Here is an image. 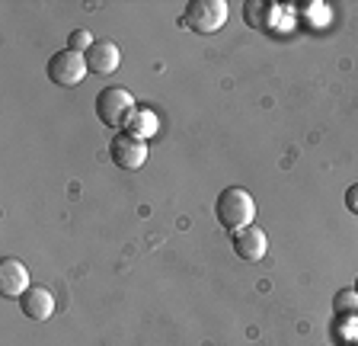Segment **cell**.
<instances>
[{"instance_id":"8992f818","label":"cell","mask_w":358,"mask_h":346,"mask_svg":"<svg viewBox=\"0 0 358 346\" xmlns=\"http://www.w3.org/2000/svg\"><path fill=\"white\" fill-rule=\"evenodd\" d=\"M231 244H234V254H237L240 260H246V263H259L262 256L268 254V234L262 231L256 221L240 228V231H234Z\"/></svg>"},{"instance_id":"9c48e42d","label":"cell","mask_w":358,"mask_h":346,"mask_svg":"<svg viewBox=\"0 0 358 346\" xmlns=\"http://www.w3.org/2000/svg\"><path fill=\"white\" fill-rule=\"evenodd\" d=\"M20 311L29 321H48L55 314V295L45 286H29L20 298Z\"/></svg>"},{"instance_id":"3957f363","label":"cell","mask_w":358,"mask_h":346,"mask_svg":"<svg viewBox=\"0 0 358 346\" xmlns=\"http://www.w3.org/2000/svg\"><path fill=\"white\" fill-rule=\"evenodd\" d=\"M227 16H231V7L224 0H192V4H186V13L179 23H186L199 36H215L227 23Z\"/></svg>"},{"instance_id":"5b68a950","label":"cell","mask_w":358,"mask_h":346,"mask_svg":"<svg viewBox=\"0 0 358 346\" xmlns=\"http://www.w3.org/2000/svg\"><path fill=\"white\" fill-rule=\"evenodd\" d=\"M150 148L144 138H134L128 132H115L109 141V158L119 170H141L144 160H148Z\"/></svg>"},{"instance_id":"6da1fadb","label":"cell","mask_w":358,"mask_h":346,"mask_svg":"<svg viewBox=\"0 0 358 346\" xmlns=\"http://www.w3.org/2000/svg\"><path fill=\"white\" fill-rule=\"evenodd\" d=\"M215 219L227 234L240 231V228L253 225L256 219V199L250 189L243 186H227L215 202Z\"/></svg>"},{"instance_id":"277c9868","label":"cell","mask_w":358,"mask_h":346,"mask_svg":"<svg viewBox=\"0 0 358 346\" xmlns=\"http://www.w3.org/2000/svg\"><path fill=\"white\" fill-rule=\"evenodd\" d=\"M45 71H48V81H52L55 87H77V83H83V77L90 74L87 58H83L80 52H71V48L55 52L52 58H48V64H45Z\"/></svg>"},{"instance_id":"2e32d148","label":"cell","mask_w":358,"mask_h":346,"mask_svg":"<svg viewBox=\"0 0 358 346\" xmlns=\"http://www.w3.org/2000/svg\"><path fill=\"white\" fill-rule=\"evenodd\" d=\"M355 292H358V279H355Z\"/></svg>"},{"instance_id":"7a4b0ae2","label":"cell","mask_w":358,"mask_h":346,"mask_svg":"<svg viewBox=\"0 0 358 346\" xmlns=\"http://www.w3.org/2000/svg\"><path fill=\"white\" fill-rule=\"evenodd\" d=\"M134 109H138V103H134L128 87H106V90L96 93V119L103 125L115 128V132H125Z\"/></svg>"},{"instance_id":"8fae6325","label":"cell","mask_w":358,"mask_h":346,"mask_svg":"<svg viewBox=\"0 0 358 346\" xmlns=\"http://www.w3.org/2000/svg\"><path fill=\"white\" fill-rule=\"evenodd\" d=\"M272 10H275V7H272V4H266V0H246V4H243L246 26H253V29H266Z\"/></svg>"},{"instance_id":"52a82bcc","label":"cell","mask_w":358,"mask_h":346,"mask_svg":"<svg viewBox=\"0 0 358 346\" xmlns=\"http://www.w3.org/2000/svg\"><path fill=\"white\" fill-rule=\"evenodd\" d=\"M29 270H26V263L22 260H16V256H3L0 260V295L3 298H22V292L29 289Z\"/></svg>"},{"instance_id":"30bf717a","label":"cell","mask_w":358,"mask_h":346,"mask_svg":"<svg viewBox=\"0 0 358 346\" xmlns=\"http://www.w3.org/2000/svg\"><path fill=\"white\" fill-rule=\"evenodd\" d=\"M157 128H160V122H157V113L154 109H144V106H138L134 109V116L128 119V125H125V132L128 135H134V138H154L157 135Z\"/></svg>"},{"instance_id":"7c38bea8","label":"cell","mask_w":358,"mask_h":346,"mask_svg":"<svg viewBox=\"0 0 358 346\" xmlns=\"http://www.w3.org/2000/svg\"><path fill=\"white\" fill-rule=\"evenodd\" d=\"M333 314L336 317H358V292L355 289H339L333 295Z\"/></svg>"},{"instance_id":"4fadbf2b","label":"cell","mask_w":358,"mask_h":346,"mask_svg":"<svg viewBox=\"0 0 358 346\" xmlns=\"http://www.w3.org/2000/svg\"><path fill=\"white\" fill-rule=\"evenodd\" d=\"M333 337L343 346L358 343V317H336L333 321Z\"/></svg>"},{"instance_id":"9a60e30c","label":"cell","mask_w":358,"mask_h":346,"mask_svg":"<svg viewBox=\"0 0 358 346\" xmlns=\"http://www.w3.org/2000/svg\"><path fill=\"white\" fill-rule=\"evenodd\" d=\"M345 209H349L352 215L358 219V183H355V186L345 189Z\"/></svg>"},{"instance_id":"e0dca14e","label":"cell","mask_w":358,"mask_h":346,"mask_svg":"<svg viewBox=\"0 0 358 346\" xmlns=\"http://www.w3.org/2000/svg\"><path fill=\"white\" fill-rule=\"evenodd\" d=\"M355 346H358V343H355Z\"/></svg>"},{"instance_id":"ba28073f","label":"cell","mask_w":358,"mask_h":346,"mask_svg":"<svg viewBox=\"0 0 358 346\" xmlns=\"http://www.w3.org/2000/svg\"><path fill=\"white\" fill-rule=\"evenodd\" d=\"M87 68H90V74H115L119 71V61H122V52H119V46L115 42H109V39H96L93 42V48H90L87 55Z\"/></svg>"},{"instance_id":"5bb4252c","label":"cell","mask_w":358,"mask_h":346,"mask_svg":"<svg viewBox=\"0 0 358 346\" xmlns=\"http://www.w3.org/2000/svg\"><path fill=\"white\" fill-rule=\"evenodd\" d=\"M93 42H96V39H93V32H87V29H74V32H71V39H67V48H71V52L87 55L90 48H93Z\"/></svg>"}]
</instances>
